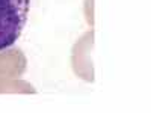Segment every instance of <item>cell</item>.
Segmentation results:
<instances>
[{
  "label": "cell",
  "instance_id": "cell-1",
  "mask_svg": "<svg viewBox=\"0 0 151 113\" xmlns=\"http://www.w3.org/2000/svg\"><path fill=\"white\" fill-rule=\"evenodd\" d=\"M26 67L27 60L21 50H0V94H35L27 82L18 80Z\"/></svg>",
  "mask_w": 151,
  "mask_h": 113
},
{
  "label": "cell",
  "instance_id": "cell-3",
  "mask_svg": "<svg viewBox=\"0 0 151 113\" xmlns=\"http://www.w3.org/2000/svg\"><path fill=\"white\" fill-rule=\"evenodd\" d=\"M94 45V30L86 32L73 47V69L80 79L94 80V68L91 62V48Z\"/></svg>",
  "mask_w": 151,
  "mask_h": 113
},
{
  "label": "cell",
  "instance_id": "cell-2",
  "mask_svg": "<svg viewBox=\"0 0 151 113\" xmlns=\"http://www.w3.org/2000/svg\"><path fill=\"white\" fill-rule=\"evenodd\" d=\"M29 15V0H0V50L20 38Z\"/></svg>",
  "mask_w": 151,
  "mask_h": 113
},
{
  "label": "cell",
  "instance_id": "cell-4",
  "mask_svg": "<svg viewBox=\"0 0 151 113\" xmlns=\"http://www.w3.org/2000/svg\"><path fill=\"white\" fill-rule=\"evenodd\" d=\"M86 14H89V17H88V21L92 24V23H94V21H92V0H89V9H88Z\"/></svg>",
  "mask_w": 151,
  "mask_h": 113
}]
</instances>
